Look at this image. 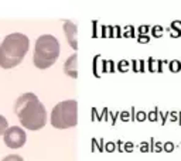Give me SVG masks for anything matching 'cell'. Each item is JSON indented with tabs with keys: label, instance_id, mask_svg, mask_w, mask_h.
<instances>
[{
	"label": "cell",
	"instance_id": "cell-1",
	"mask_svg": "<svg viewBox=\"0 0 181 161\" xmlns=\"http://www.w3.org/2000/svg\"><path fill=\"white\" fill-rule=\"evenodd\" d=\"M14 113L23 127L28 130H40L47 123L45 107L34 93H24L16 100Z\"/></svg>",
	"mask_w": 181,
	"mask_h": 161
},
{
	"label": "cell",
	"instance_id": "cell-2",
	"mask_svg": "<svg viewBox=\"0 0 181 161\" xmlns=\"http://www.w3.org/2000/svg\"><path fill=\"white\" fill-rule=\"evenodd\" d=\"M28 48L30 40L27 36L21 33L9 34L0 45V66L10 69L21 64Z\"/></svg>",
	"mask_w": 181,
	"mask_h": 161
},
{
	"label": "cell",
	"instance_id": "cell-3",
	"mask_svg": "<svg viewBox=\"0 0 181 161\" xmlns=\"http://www.w3.org/2000/svg\"><path fill=\"white\" fill-rule=\"evenodd\" d=\"M59 57V43L54 36L44 34L37 38L34 48L33 61L34 65L40 69H47L54 65Z\"/></svg>",
	"mask_w": 181,
	"mask_h": 161
},
{
	"label": "cell",
	"instance_id": "cell-4",
	"mask_svg": "<svg viewBox=\"0 0 181 161\" xmlns=\"http://www.w3.org/2000/svg\"><path fill=\"white\" fill-rule=\"evenodd\" d=\"M78 123V103L77 100H64L54 106L51 112V125L55 129L75 127Z\"/></svg>",
	"mask_w": 181,
	"mask_h": 161
},
{
	"label": "cell",
	"instance_id": "cell-5",
	"mask_svg": "<svg viewBox=\"0 0 181 161\" xmlns=\"http://www.w3.org/2000/svg\"><path fill=\"white\" fill-rule=\"evenodd\" d=\"M3 140L4 144L10 148H20L26 144L27 136L26 132L23 129L17 127V126H13V127H9L6 130V133L3 134Z\"/></svg>",
	"mask_w": 181,
	"mask_h": 161
},
{
	"label": "cell",
	"instance_id": "cell-6",
	"mask_svg": "<svg viewBox=\"0 0 181 161\" xmlns=\"http://www.w3.org/2000/svg\"><path fill=\"white\" fill-rule=\"evenodd\" d=\"M64 33L67 36V40L70 43V45L74 50H78V40H77V34H78V30L77 26H75L72 21H65L64 23Z\"/></svg>",
	"mask_w": 181,
	"mask_h": 161
},
{
	"label": "cell",
	"instance_id": "cell-7",
	"mask_svg": "<svg viewBox=\"0 0 181 161\" xmlns=\"http://www.w3.org/2000/svg\"><path fill=\"white\" fill-rule=\"evenodd\" d=\"M77 64H78V55L74 54L71 55L67 59V62L64 65V72L67 73L71 78H77L78 77V69H77Z\"/></svg>",
	"mask_w": 181,
	"mask_h": 161
},
{
	"label": "cell",
	"instance_id": "cell-8",
	"mask_svg": "<svg viewBox=\"0 0 181 161\" xmlns=\"http://www.w3.org/2000/svg\"><path fill=\"white\" fill-rule=\"evenodd\" d=\"M7 119L4 116H2L0 114V136H3L4 133H6V130H7Z\"/></svg>",
	"mask_w": 181,
	"mask_h": 161
},
{
	"label": "cell",
	"instance_id": "cell-9",
	"mask_svg": "<svg viewBox=\"0 0 181 161\" xmlns=\"http://www.w3.org/2000/svg\"><path fill=\"white\" fill-rule=\"evenodd\" d=\"M180 24H181V21H175L171 24V31L174 30V33H171V37H180L181 36V30H180V27H178Z\"/></svg>",
	"mask_w": 181,
	"mask_h": 161
},
{
	"label": "cell",
	"instance_id": "cell-10",
	"mask_svg": "<svg viewBox=\"0 0 181 161\" xmlns=\"http://www.w3.org/2000/svg\"><path fill=\"white\" fill-rule=\"evenodd\" d=\"M170 71L171 72H178V71L181 69V62L180 61H177V59H174V61H170Z\"/></svg>",
	"mask_w": 181,
	"mask_h": 161
},
{
	"label": "cell",
	"instance_id": "cell-11",
	"mask_svg": "<svg viewBox=\"0 0 181 161\" xmlns=\"http://www.w3.org/2000/svg\"><path fill=\"white\" fill-rule=\"evenodd\" d=\"M2 161H24L20 155H17V154H10V155H7V157H4Z\"/></svg>",
	"mask_w": 181,
	"mask_h": 161
},
{
	"label": "cell",
	"instance_id": "cell-12",
	"mask_svg": "<svg viewBox=\"0 0 181 161\" xmlns=\"http://www.w3.org/2000/svg\"><path fill=\"white\" fill-rule=\"evenodd\" d=\"M173 150H174V144L171 143V141H167V143L164 144V151H167V153H171Z\"/></svg>",
	"mask_w": 181,
	"mask_h": 161
},
{
	"label": "cell",
	"instance_id": "cell-13",
	"mask_svg": "<svg viewBox=\"0 0 181 161\" xmlns=\"http://www.w3.org/2000/svg\"><path fill=\"white\" fill-rule=\"evenodd\" d=\"M153 34H154L156 37H159L160 34H163V28L160 26H156L154 28H153Z\"/></svg>",
	"mask_w": 181,
	"mask_h": 161
},
{
	"label": "cell",
	"instance_id": "cell-14",
	"mask_svg": "<svg viewBox=\"0 0 181 161\" xmlns=\"http://www.w3.org/2000/svg\"><path fill=\"white\" fill-rule=\"evenodd\" d=\"M170 119L174 122H178V113H174V112H170Z\"/></svg>",
	"mask_w": 181,
	"mask_h": 161
},
{
	"label": "cell",
	"instance_id": "cell-15",
	"mask_svg": "<svg viewBox=\"0 0 181 161\" xmlns=\"http://www.w3.org/2000/svg\"><path fill=\"white\" fill-rule=\"evenodd\" d=\"M149 119H150V120H157V117H156V112H153V113H150L149 114Z\"/></svg>",
	"mask_w": 181,
	"mask_h": 161
},
{
	"label": "cell",
	"instance_id": "cell-16",
	"mask_svg": "<svg viewBox=\"0 0 181 161\" xmlns=\"http://www.w3.org/2000/svg\"><path fill=\"white\" fill-rule=\"evenodd\" d=\"M161 150V144H157V146H156V151H160Z\"/></svg>",
	"mask_w": 181,
	"mask_h": 161
},
{
	"label": "cell",
	"instance_id": "cell-17",
	"mask_svg": "<svg viewBox=\"0 0 181 161\" xmlns=\"http://www.w3.org/2000/svg\"><path fill=\"white\" fill-rule=\"evenodd\" d=\"M140 41H143V43H146V41H149V38H147V37H141V38H140Z\"/></svg>",
	"mask_w": 181,
	"mask_h": 161
},
{
	"label": "cell",
	"instance_id": "cell-18",
	"mask_svg": "<svg viewBox=\"0 0 181 161\" xmlns=\"http://www.w3.org/2000/svg\"><path fill=\"white\" fill-rule=\"evenodd\" d=\"M139 119H140V120H143V119H144V113H139Z\"/></svg>",
	"mask_w": 181,
	"mask_h": 161
},
{
	"label": "cell",
	"instance_id": "cell-19",
	"mask_svg": "<svg viewBox=\"0 0 181 161\" xmlns=\"http://www.w3.org/2000/svg\"><path fill=\"white\" fill-rule=\"evenodd\" d=\"M178 125H181V112L178 113Z\"/></svg>",
	"mask_w": 181,
	"mask_h": 161
}]
</instances>
